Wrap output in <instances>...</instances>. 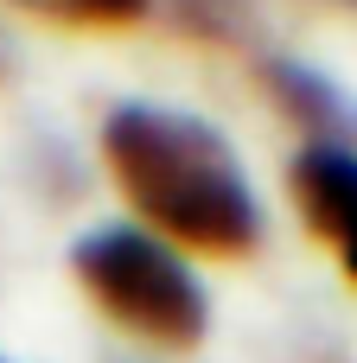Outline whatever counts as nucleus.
Instances as JSON below:
<instances>
[{"instance_id": "423d86ee", "label": "nucleus", "mask_w": 357, "mask_h": 363, "mask_svg": "<svg viewBox=\"0 0 357 363\" xmlns=\"http://www.w3.org/2000/svg\"><path fill=\"white\" fill-rule=\"evenodd\" d=\"M172 13H179V26L198 32V38H230V32H243L249 0H172Z\"/></svg>"}, {"instance_id": "0eeeda50", "label": "nucleus", "mask_w": 357, "mask_h": 363, "mask_svg": "<svg viewBox=\"0 0 357 363\" xmlns=\"http://www.w3.org/2000/svg\"><path fill=\"white\" fill-rule=\"evenodd\" d=\"M332 6H345V13H357V0H332Z\"/></svg>"}, {"instance_id": "20e7f679", "label": "nucleus", "mask_w": 357, "mask_h": 363, "mask_svg": "<svg viewBox=\"0 0 357 363\" xmlns=\"http://www.w3.org/2000/svg\"><path fill=\"white\" fill-rule=\"evenodd\" d=\"M262 83L275 89V102L300 121L307 147H357V102L313 64L300 57H268L262 64Z\"/></svg>"}, {"instance_id": "7ed1b4c3", "label": "nucleus", "mask_w": 357, "mask_h": 363, "mask_svg": "<svg viewBox=\"0 0 357 363\" xmlns=\"http://www.w3.org/2000/svg\"><path fill=\"white\" fill-rule=\"evenodd\" d=\"M287 185L307 230L339 255L345 281L357 287V147H300Z\"/></svg>"}, {"instance_id": "f03ea898", "label": "nucleus", "mask_w": 357, "mask_h": 363, "mask_svg": "<svg viewBox=\"0 0 357 363\" xmlns=\"http://www.w3.org/2000/svg\"><path fill=\"white\" fill-rule=\"evenodd\" d=\"M70 268L83 281V294L134 338L160 345V351H192L211 332V300L204 281L185 268V255L172 242H160L153 230L134 223H109L89 230L70 249Z\"/></svg>"}, {"instance_id": "39448f33", "label": "nucleus", "mask_w": 357, "mask_h": 363, "mask_svg": "<svg viewBox=\"0 0 357 363\" xmlns=\"http://www.w3.org/2000/svg\"><path fill=\"white\" fill-rule=\"evenodd\" d=\"M45 19H64V26H128L147 13V0H19Z\"/></svg>"}, {"instance_id": "f257e3e1", "label": "nucleus", "mask_w": 357, "mask_h": 363, "mask_svg": "<svg viewBox=\"0 0 357 363\" xmlns=\"http://www.w3.org/2000/svg\"><path fill=\"white\" fill-rule=\"evenodd\" d=\"M102 160L160 242L204 255H249L262 242L256 185L211 121L185 108L121 102L102 121Z\"/></svg>"}]
</instances>
